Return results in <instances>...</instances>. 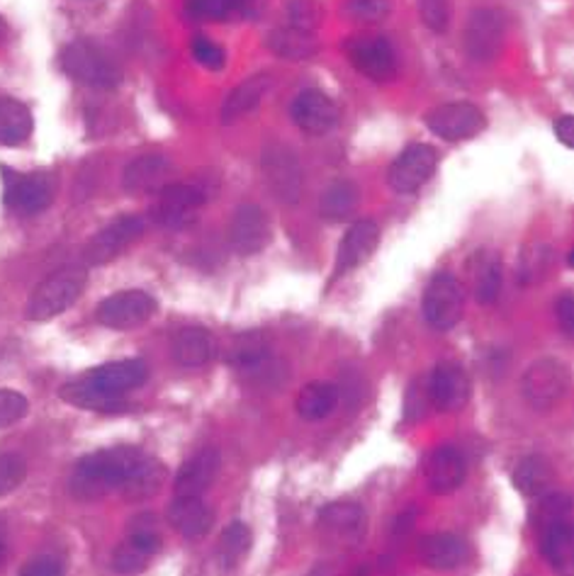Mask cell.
<instances>
[{
    "mask_svg": "<svg viewBox=\"0 0 574 576\" xmlns=\"http://www.w3.org/2000/svg\"><path fill=\"white\" fill-rule=\"evenodd\" d=\"M290 117L302 132L312 134V137H322V134L336 127L338 109L336 103L324 91L307 88L292 101Z\"/></svg>",
    "mask_w": 574,
    "mask_h": 576,
    "instance_id": "obj_19",
    "label": "cell"
},
{
    "mask_svg": "<svg viewBox=\"0 0 574 576\" xmlns=\"http://www.w3.org/2000/svg\"><path fill=\"white\" fill-rule=\"evenodd\" d=\"M468 476V462L458 448H436L426 460V484L434 494L448 496L458 492Z\"/></svg>",
    "mask_w": 574,
    "mask_h": 576,
    "instance_id": "obj_20",
    "label": "cell"
},
{
    "mask_svg": "<svg viewBox=\"0 0 574 576\" xmlns=\"http://www.w3.org/2000/svg\"><path fill=\"white\" fill-rule=\"evenodd\" d=\"M253 545V535L251 528L247 523L234 521L229 523L227 528L219 535V547H217V557H219V565L225 569H234L239 567L243 557L249 555V549Z\"/></svg>",
    "mask_w": 574,
    "mask_h": 576,
    "instance_id": "obj_36",
    "label": "cell"
},
{
    "mask_svg": "<svg viewBox=\"0 0 574 576\" xmlns=\"http://www.w3.org/2000/svg\"><path fill=\"white\" fill-rule=\"evenodd\" d=\"M572 387L570 367L557 358H541L521 377V395L535 411H553L565 401Z\"/></svg>",
    "mask_w": 574,
    "mask_h": 576,
    "instance_id": "obj_5",
    "label": "cell"
},
{
    "mask_svg": "<svg viewBox=\"0 0 574 576\" xmlns=\"http://www.w3.org/2000/svg\"><path fill=\"white\" fill-rule=\"evenodd\" d=\"M507 40V20L494 8L474 10L466 28L468 56L478 64H490L499 54Z\"/></svg>",
    "mask_w": 574,
    "mask_h": 576,
    "instance_id": "obj_10",
    "label": "cell"
},
{
    "mask_svg": "<svg viewBox=\"0 0 574 576\" xmlns=\"http://www.w3.org/2000/svg\"><path fill=\"white\" fill-rule=\"evenodd\" d=\"M502 255L490 249H482L474 253V265H472V287H474V300L480 304H494L502 294Z\"/></svg>",
    "mask_w": 574,
    "mask_h": 576,
    "instance_id": "obj_30",
    "label": "cell"
},
{
    "mask_svg": "<svg viewBox=\"0 0 574 576\" xmlns=\"http://www.w3.org/2000/svg\"><path fill=\"white\" fill-rule=\"evenodd\" d=\"M0 178H3V202L12 212L32 217L54 202L56 176L49 170L18 174L8 166H0Z\"/></svg>",
    "mask_w": 574,
    "mask_h": 576,
    "instance_id": "obj_6",
    "label": "cell"
},
{
    "mask_svg": "<svg viewBox=\"0 0 574 576\" xmlns=\"http://www.w3.org/2000/svg\"><path fill=\"white\" fill-rule=\"evenodd\" d=\"M6 34H8V24H6V20H3V18H0V44H3Z\"/></svg>",
    "mask_w": 574,
    "mask_h": 576,
    "instance_id": "obj_51",
    "label": "cell"
},
{
    "mask_svg": "<svg viewBox=\"0 0 574 576\" xmlns=\"http://www.w3.org/2000/svg\"><path fill=\"white\" fill-rule=\"evenodd\" d=\"M192 56L200 66L210 69V71H219L227 64L225 49L217 46L212 40H207V36H195V40H192Z\"/></svg>",
    "mask_w": 574,
    "mask_h": 576,
    "instance_id": "obj_47",
    "label": "cell"
},
{
    "mask_svg": "<svg viewBox=\"0 0 574 576\" xmlns=\"http://www.w3.org/2000/svg\"><path fill=\"white\" fill-rule=\"evenodd\" d=\"M154 555L146 553L139 545H134L132 541H125L113 555V569L122 576H134V574H142L146 567H149V559Z\"/></svg>",
    "mask_w": 574,
    "mask_h": 576,
    "instance_id": "obj_40",
    "label": "cell"
},
{
    "mask_svg": "<svg viewBox=\"0 0 574 576\" xmlns=\"http://www.w3.org/2000/svg\"><path fill=\"white\" fill-rule=\"evenodd\" d=\"M166 474H168L166 464L161 460L146 455V452H144L139 462L132 468L125 484H122L119 494L125 496L127 501H137V504H139V501H149L164 489Z\"/></svg>",
    "mask_w": 574,
    "mask_h": 576,
    "instance_id": "obj_27",
    "label": "cell"
},
{
    "mask_svg": "<svg viewBox=\"0 0 574 576\" xmlns=\"http://www.w3.org/2000/svg\"><path fill=\"white\" fill-rule=\"evenodd\" d=\"M229 239L231 247L241 255L261 253L273 239L271 217H268L263 207L259 205H241L234 219H231Z\"/></svg>",
    "mask_w": 574,
    "mask_h": 576,
    "instance_id": "obj_18",
    "label": "cell"
},
{
    "mask_svg": "<svg viewBox=\"0 0 574 576\" xmlns=\"http://www.w3.org/2000/svg\"><path fill=\"white\" fill-rule=\"evenodd\" d=\"M346 12L351 20L375 24L389 18L393 3H389V0H346Z\"/></svg>",
    "mask_w": 574,
    "mask_h": 576,
    "instance_id": "obj_42",
    "label": "cell"
},
{
    "mask_svg": "<svg viewBox=\"0 0 574 576\" xmlns=\"http://www.w3.org/2000/svg\"><path fill=\"white\" fill-rule=\"evenodd\" d=\"M555 314H557V324L563 328L565 336H574V297L572 294H563L555 304Z\"/></svg>",
    "mask_w": 574,
    "mask_h": 576,
    "instance_id": "obj_49",
    "label": "cell"
},
{
    "mask_svg": "<svg viewBox=\"0 0 574 576\" xmlns=\"http://www.w3.org/2000/svg\"><path fill=\"white\" fill-rule=\"evenodd\" d=\"M144 452L132 446H117L107 450L91 452L76 462L71 472L69 489L73 499L97 501L115 494L125 484L134 464L139 462Z\"/></svg>",
    "mask_w": 574,
    "mask_h": 576,
    "instance_id": "obj_2",
    "label": "cell"
},
{
    "mask_svg": "<svg viewBox=\"0 0 574 576\" xmlns=\"http://www.w3.org/2000/svg\"><path fill=\"white\" fill-rule=\"evenodd\" d=\"M30 107L15 97H0V146H20L32 137Z\"/></svg>",
    "mask_w": 574,
    "mask_h": 576,
    "instance_id": "obj_31",
    "label": "cell"
},
{
    "mask_svg": "<svg viewBox=\"0 0 574 576\" xmlns=\"http://www.w3.org/2000/svg\"><path fill=\"white\" fill-rule=\"evenodd\" d=\"M263 176L271 186L278 200L288 205H295L302 195V168L298 164L295 154H292L283 144H268L261 156Z\"/></svg>",
    "mask_w": 574,
    "mask_h": 576,
    "instance_id": "obj_14",
    "label": "cell"
},
{
    "mask_svg": "<svg viewBox=\"0 0 574 576\" xmlns=\"http://www.w3.org/2000/svg\"><path fill=\"white\" fill-rule=\"evenodd\" d=\"M243 6L247 0H188V15L195 20H229Z\"/></svg>",
    "mask_w": 574,
    "mask_h": 576,
    "instance_id": "obj_39",
    "label": "cell"
},
{
    "mask_svg": "<svg viewBox=\"0 0 574 576\" xmlns=\"http://www.w3.org/2000/svg\"><path fill=\"white\" fill-rule=\"evenodd\" d=\"M61 69L66 71V76L91 85V88L113 91L122 83V69L117 61L91 40L71 42L61 52Z\"/></svg>",
    "mask_w": 574,
    "mask_h": 576,
    "instance_id": "obj_3",
    "label": "cell"
},
{
    "mask_svg": "<svg viewBox=\"0 0 574 576\" xmlns=\"http://www.w3.org/2000/svg\"><path fill=\"white\" fill-rule=\"evenodd\" d=\"M436 164H438V154L434 146H429V144L407 146V149L395 158L393 166H389V170H387L389 188L399 195L417 192L436 174Z\"/></svg>",
    "mask_w": 574,
    "mask_h": 576,
    "instance_id": "obj_11",
    "label": "cell"
},
{
    "mask_svg": "<svg viewBox=\"0 0 574 576\" xmlns=\"http://www.w3.org/2000/svg\"><path fill=\"white\" fill-rule=\"evenodd\" d=\"M541 549L560 576L574 574V533L570 521L551 523L541 528Z\"/></svg>",
    "mask_w": 574,
    "mask_h": 576,
    "instance_id": "obj_28",
    "label": "cell"
},
{
    "mask_svg": "<svg viewBox=\"0 0 574 576\" xmlns=\"http://www.w3.org/2000/svg\"><path fill=\"white\" fill-rule=\"evenodd\" d=\"M466 312V287L450 273H438L431 277L424 292V318L436 331L456 328Z\"/></svg>",
    "mask_w": 574,
    "mask_h": 576,
    "instance_id": "obj_7",
    "label": "cell"
},
{
    "mask_svg": "<svg viewBox=\"0 0 574 576\" xmlns=\"http://www.w3.org/2000/svg\"><path fill=\"white\" fill-rule=\"evenodd\" d=\"M18 576H64V565L56 557H36Z\"/></svg>",
    "mask_w": 574,
    "mask_h": 576,
    "instance_id": "obj_48",
    "label": "cell"
},
{
    "mask_svg": "<svg viewBox=\"0 0 574 576\" xmlns=\"http://www.w3.org/2000/svg\"><path fill=\"white\" fill-rule=\"evenodd\" d=\"M320 528L341 547H356L368 533V513L353 501H336L320 513Z\"/></svg>",
    "mask_w": 574,
    "mask_h": 576,
    "instance_id": "obj_15",
    "label": "cell"
},
{
    "mask_svg": "<svg viewBox=\"0 0 574 576\" xmlns=\"http://www.w3.org/2000/svg\"><path fill=\"white\" fill-rule=\"evenodd\" d=\"M377 247H380V227L373 219H361V222L346 231V237L338 243L336 273H348L365 265L373 259Z\"/></svg>",
    "mask_w": 574,
    "mask_h": 576,
    "instance_id": "obj_21",
    "label": "cell"
},
{
    "mask_svg": "<svg viewBox=\"0 0 574 576\" xmlns=\"http://www.w3.org/2000/svg\"><path fill=\"white\" fill-rule=\"evenodd\" d=\"M146 231L142 217H119L113 224L97 231L83 251V259L88 265H105L125 253L132 243H137Z\"/></svg>",
    "mask_w": 574,
    "mask_h": 576,
    "instance_id": "obj_13",
    "label": "cell"
},
{
    "mask_svg": "<svg viewBox=\"0 0 574 576\" xmlns=\"http://www.w3.org/2000/svg\"><path fill=\"white\" fill-rule=\"evenodd\" d=\"M426 127L446 142H468L484 132L487 117L472 103H446L426 115Z\"/></svg>",
    "mask_w": 574,
    "mask_h": 576,
    "instance_id": "obj_12",
    "label": "cell"
},
{
    "mask_svg": "<svg viewBox=\"0 0 574 576\" xmlns=\"http://www.w3.org/2000/svg\"><path fill=\"white\" fill-rule=\"evenodd\" d=\"M468 555V543L456 533H436L424 537L419 545V559L426 567L436 572L458 569L460 565H466Z\"/></svg>",
    "mask_w": 574,
    "mask_h": 576,
    "instance_id": "obj_25",
    "label": "cell"
},
{
    "mask_svg": "<svg viewBox=\"0 0 574 576\" xmlns=\"http://www.w3.org/2000/svg\"><path fill=\"white\" fill-rule=\"evenodd\" d=\"M24 476H28V464L20 455H12V452L0 455V496L15 492L24 482Z\"/></svg>",
    "mask_w": 574,
    "mask_h": 576,
    "instance_id": "obj_43",
    "label": "cell"
},
{
    "mask_svg": "<svg viewBox=\"0 0 574 576\" xmlns=\"http://www.w3.org/2000/svg\"><path fill=\"white\" fill-rule=\"evenodd\" d=\"M273 78L268 73H255V76L247 78L243 83H239L234 91L227 95V101L222 105V122L225 125H231L239 117L249 115L251 109L259 107L263 103V97L271 91Z\"/></svg>",
    "mask_w": 574,
    "mask_h": 576,
    "instance_id": "obj_29",
    "label": "cell"
},
{
    "mask_svg": "<svg viewBox=\"0 0 574 576\" xmlns=\"http://www.w3.org/2000/svg\"><path fill=\"white\" fill-rule=\"evenodd\" d=\"M555 484V470L547 458L529 455L516 464L514 486L523 496H545Z\"/></svg>",
    "mask_w": 574,
    "mask_h": 576,
    "instance_id": "obj_33",
    "label": "cell"
},
{
    "mask_svg": "<svg viewBox=\"0 0 574 576\" xmlns=\"http://www.w3.org/2000/svg\"><path fill=\"white\" fill-rule=\"evenodd\" d=\"M555 137H557L560 144L567 146V149H572V146H574V119H572V115H563L555 122Z\"/></svg>",
    "mask_w": 574,
    "mask_h": 576,
    "instance_id": "obj_50",
    "label": "cell"
},
{
    "mask_svg": "<svg viewBox=\"0 0 574 576\" xmlns=\"http://www.w3.org/2000/svg\"><path fill=\"white\" fill-rule=\"evenodd\" d=\"M168 523L180 537L198 541L215 528V511L200 496H176L168 506Z\"/></svg>",
    "mask_w": 574,
    "mask_h": 576,
    "instance_id": "obj_23",
    "label": "cell"
},
{
    "mask_svg": "<svg viewBox=\"0 0 574 576\" xmlns=\"http://www.w3.org/2000/svg\"><path fill=\"white\" fill-rule=\"evenodd\" d=\"M170 161L164 154H144L125 168V176H122V188L132 195L142 192H154L161 190L164 182L170 174Z\"/></svg>",
    "mask_w": 574,
    "mask_h": 576,
    "instance_id": "obj_26",
    "label": "cell"
},
{
    "mask_svg": "<svg viewBox=\"0 0 574 576\" xmlns=\"http://www.w3.org/2000/svg\"><path fill=\"white\" fill-rule=\"evenodd\" d=\"M30 411L28 397H22L20 391L0 389V428H8L12 423L22 421Z\"/></svg>",
    "mask_w": 574,
    "mask_h": 576,
    "instance_id": "obj_44",
    "label": "cell"
},
{
    "mask_svg": "<svg viewBox=\"0 0 574 576\" xmlns=\"http://www.w3.org/2000/svg\"><path fill=\"white\" fill-rule=\"evenodd\" d=\"M572 513V499L567 494H547L543 496L539 506V528H545L551 523L570 521Z\"/></svg>",
    "mask_w": 574,
    "mask_h": 576,
    "instance_id": "obj_45",
    "label": "cell"
},
{
    "mask_svg": "<svg viewBox=\"0 0 574 576\" xmlns=\"http://www.w3.org/2000/svg\"><path fill=\"white\" fill-rule=\"evenodd\" d=\"M146 377H149V367L142 360L107 363L61 387L59 397L79 409L117 411L125 407L122 397L142 387Z\"/></svg>",
    "mask_w": 574,
    "mask_h": 576,
    "instance_id": "obj_1",
    "label": "cell"
},
{
    "mask_svg": "<svg viewBox=\"0 0 574 576\" xmlns=\"http://www.w3.org/2000/svg\"><path fill=\"white\" fill-rule=\"evenodd\" d=\"M205 205V192L188 182H174L158 190V200L152 207V217L161 227H182L198 214Z\"/></svg>",
    "mask_w": 574,
    "mask_h": 576,
    "instance_id": "obj_16",
    "label": "cell"
},
{
    "mask_svg": "<svg viewBox=\"0 0 574 576\" xmlns=\"http://www.w3.org/2000/svg\"><path fill=\"white\" fill-rule=\"evenodd\" d=\"M358 202H361V190L356 182L348 178H338L324 190L320 200V214L332 224L346 222V219H351L353 212H356Z\"/></svg>",
    "mask_w": 574,
    "mask_h": 576,
    "instance_id": "obj_32",
    "label": "cell"
},
{
    "mask_svg": "<svg viewBox=\"0 0 574 576\" xmlns=\"http://www.w3.org/2000/svg\"><path fill=\"white\" fill-rule=\"evenodd\" d=\"M268 49L280 59L307 61L320 52V42L312 32H302L288 24V28H278L268 34Z\"/></svg>",
    "mask_w": 574,
    "mask_h": 576,
    "instance_id": "obj_34",
    "label": "cell"
},
{
    "mask_svg": "<svg viewBox=\"0 0 574 576\" xmlns=\"http://www.w3.org/2000/svg\"><path fill=\"white\" fill-rule=\"evenodd\" d=\"M219 468H222V458H219L215 448L195 452L190 460L182 462V468L176 474V496H202L207 489L215 484L219 476Z\"/></svg>",
    "mask_w": 574,
    "mask_h": 576,
    "instance_id": "obj_22",
    "label": "cell"
},
{
    "mask_svg": "<svg viewBox=\"0 0 574 576\" xmlns=\"http://www.w3.org/2000/svg\"><path fill=\"white\" fill-rule=\"evenodd\" d=\"M85 283H88L85 268H61L34 287L24 314H28L30 322H49V318L64 314L81 297Z\"/></svg>",
    "mask_w": 574,
    "mask_h": 576,
    "instance_id": "obj_4",
    "label": "cell"
},
{
    "mask_svg": "<svg viewBox=\"0 0 574 576\" xmlns=\"http://www.w3.org/2000/svg\"><path fill=\"white\" fill-rule=\"evenodd\" d=\"M170 353H174V360L180 367L195 370V367H205L215 360L217 338L212 336V331L205 326L180 328L174 338V346H170Z\"/></svg>",
    "mask_w": 574,
    "mask_h": 576,
    "instance_id": "obj_24",
    "label": "cell"
},
{
    "mask_svg": "<svg viewBox=\"0 0 574 576\" xmlns=\"http://www.w3.org/2000/svg\"><path fill=\"white\" fill-rule=\"evenodd\" d=\"M288 24L302 32H316L322 24V8L316 0H290L288 3Z\"/></svg>",
    "mask_w": 574,
    "mask_h": 576,
    "instance_id": "obj_41",
    "label": "cell"
},
{
    "mask_svg": "<svg viewBox=\"0 0 574 576\" xmlns=\"http://www.w3.org/2000/svg\"><path fill=\"white\" fill-rule=\"evenodd\" d=\"M344 52L348 61L365 78L375 83H389L397 76L395 49L380 34H353L346 40Z\"/></svg>",
    "mask_w": 574,
    "mask_h": 576,
    "instance_id": "obj_8",
    "label": "cell"
},
{
    "mask_svg": "<svg viewBox=\"0 0 574 576\" xmlns=\"http://www.w3.org/2000/svg\"><path fill=\"white\" fill-rule=\"evenodd\" d=\"M3 557H6V541L3 535H0V562H3Z\"/></svg>",
    "mask_w": 574,
    "mask_h": 576,
    "instance_id": "obj_52",
    "label": "cell"
},
{
    "mask_svg": "<svg viewBox=\"0 0 574 576\" xmlns=\"http://www.w3.org/2000/svg\"><path fill=\"white\" fill-rule=\"evenodd\" d=\"M158 312V302L144 290H125L117 294H109L107 300L97 304L95 318L107 328L115 331H132Z\"/></svg>",
    "mask_w": 574,
    "mask_h": 576,
    "instance_id": "obj_9",
    "label": "cell"
},
{
    "mask_svg": "<svg viewBox=\"0 0 574 576\" xmlns=\"http://www.w3.org/2000/svg\"><path fill=\"white\" fill-rule=\"evenodd\" d=\"M555 265V251L545 243H533L526 251L521 253V265H519V283L523 287L539 285L551 275Z\"/></svg>",
    "mask_w": 574,
    "mask_h": 576,
    "instance_id": "obj_37",
    "label": "cell"
},
{
    "mask_svg": "<svg viewBox=\"0 0 574 576\" xmlns=\"http://www.w3.org/2000/svg\"><path fill=\"white\" fill-rule=\"evenodd\" d=\"M419 15L431 32H446L450 22V0H419Z\"/></svg>",
    "mask_w": 574,
    "mask_h": 576,
    "instance_id": "obj_46",
    "label": "cell"
},
{
    "mask_svg": "<svg viewBox=\"0 0 574 576\" xmlns=\"http://www.w3.org/2000/svg\"><path fill=\"white\" fill-rule=\"evenodd\" d=\"M472 397V383L458 363L436 365L429 379V399L438 411L458 413L468 407Z\"/></svg>",
    "mask_w": 574,
    "mask_h": 576,
    "instance_id": "obj_17",
    "label": "cell"
},
{
    "mask_svg": "<svg viewBox=\"0 0 574 576\" xmlns=\"http://www.w3.org/2000/svg\"><path fill=\"white\" fill-rule=\"evenodd\" d=\"M338 389L332 383H310L298 395V413L304 421H322L336 409Z\"/></svg>",
    "mask_w": 574,
    "mask_h": 576,
    "instance_id": "obj_35",
    "label": "cell"
},
{
    "mask_svg": "<svg viewBox=\"0 0 574 576\" xmlns=\"http://www.w3.org/2000/svg\"><path fill=\"white\" fill-rule=\"evenodd\" d=\"M268 355H271V348H268L265 338L261 334H247L234 343L229 360L239 370H259L268 363Z\"/></svg>",
    "mask_w": 574,
    "mask_h": 576,
    "instance_id": "obj_38",
    "label": "cell"
}]
</instances>
